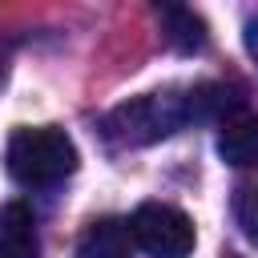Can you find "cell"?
Listing matches in <instances>:
<instances>
[{
    "label": "cell",
    "mask_w": 258,
    "mask_h": 258,
    "mask_svg": "<svg viewBox=\"0 0 258 258\" xmlns=\"http://www.w3.org/2000/svg\"><path fill=\"white\" fill-rule=\"evenodd\" d=\"M8 173L20 185L44 189L64 181L77 169V145L64 129L56 125H24L8 137Z\"/></svg>",
    "instance_id": "6da1fadb"
},
{
    "label": "cell",
    "mask_w": 258,
    "mask_h": 258,
    "mask_svg": "<svg viewBox=\"0 0 258 258\" xmlns=\"http://www.w3.org/2000/svg\"><path fill=\"white\" fill-rule=\"evenodd\" d=\"M185 121V89L181 93H145L117 105L105 117V137L113 145H149L177 133Z\"/></svg>",
    "instance_id": "7a4b0ae2"
},
{
    "label": "cell",
    "mask_w": 258,
    "mask_h": 258,
    "mask_svg": "<svg viewBox=\"0 0 258 258\" xmlns=\"http://www.w3.org/2000/svg\"><path fill=\"white\" fill-rule=\"evenodd\" d=\"M133 246H141L149 258H189L194 254V222L165 202H141L129 218Z\"/></svg>",
    "instance_id": "3957f363"
},
{
    "label": "cell",
    "mask_w": 258,
    "mask_h": 258,
    "mask_svg": "<svg viewBox=\"0 0 258 258\" xmlns=\"http://www.w3.org/2000/svg\"><path fill=\"white\" fill-rule=\"evenodd\" d=\"M242 89L226 85V81H210V85H194L185 89V121L194 125H210V121H234L242 113Z\"/></svg>",
    "instance_id": "277c9868"
},
{
    "label": "cell",
    "mask_w": 258,
    "mask_h": 258,
    "mask_svg": "<svg viewBox=\"0 0 258 258\" xmlns=\"http://www.w3.org/2000/svg\"><path fill=\"white\" fill-rule=\"evenodd\" d=\"M0 258H40L36 218L24 202L0 206Z\"/></svg>",
    "instance_id": "5b68a950"
},
{
    "label": "cell",
    "mask_w": 258,
    "mask_h": 258,
    "mask_svg": "<svg viewBox=\"0 0 258 258\" xmlns=\"http://www.w3.org/2000/svg\"><path fill=\"white\" fill-rule=\"evenodd\" d=\"M133 254V234L125 218H97L85 226L77 242V258H129Z\"/></svg>",
    "instance_id": "8992f818"
},
{
    "label": "cell",
    "mask_w": 258,
    "mask_h": 258,
    "mask_svg": "<svg viewBox=\"0 0 258 258\" xmlns=\"http://www.w3.org/2000/svg\"><path fill=\"white\" fill-rule=\"evenodd\" d=\"M157 16H161V32H165V44L173 48V52H181V56H194V52H202L206 48V20L194 12V8H181V4H165V8H157Z\"/></svg>",
    "instance_id": "52a82bcc"
},
{
    "label": "cell",
    "mask_w": 258,
    "mask_h": 258,
    "mask_svg": "<svg viewBox=\"0 0 258 258\" xmlns=\"http://www.w3.org/2000/svg\"><path fill=\"white\" fill-rule=\"evenodd\" d=\"M218 157L226 165H258V117H234L218 133Z\"/></svg>",
    "instance_id": "ba28073f"
},
{
    "label": "cell",
    "mask_w": 258,
    "mask_h": 258,
    "mask_svg": "<svg viewBox=\"0 0 258 258\" xmlns=\"http://www.w3.org/2000/svg\"><path fill=\"white\" fill-rule=\"evenodd\" d=\"M234 222L242 226V234L250 242H258V185H238L234 189Z\"/></svg>",
    "instance_id": "9c48e42d"
},
{
    "label": "cell",
    "mask_w": 258,
    "mask_h": 258,
    "mask_svg": "<svg viewBox=\"0 0 258 258\" xmlns=\"http://www.w3.org/2000/svg\"><path fill=\"white\" fill-rule=\"evenodd\" d=\"M246 48L258 56V20H250V24H246Z\"/></svg>",
    "instance_id": "30bf717a"
}]
</instances>
